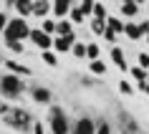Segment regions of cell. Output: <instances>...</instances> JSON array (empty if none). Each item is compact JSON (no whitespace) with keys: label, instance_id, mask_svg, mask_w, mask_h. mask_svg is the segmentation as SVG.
Segmentation results:
<instances>
[{"label":"cell","instance_id":"1","mask_svg":"<svg viewBox=\"0 0 149 134\" xmlns=\"http://www.w3.org/2000/svg\"><path fill=\"white\" fill-rule=\"evenodd\" d=\"M46 121H48V132H51V134H71V129H73L68 111L63 109V106H58V104L48 106Z\"/></svg>","mask_w":149,"mask_h":134},{"label":"cell","instance_id":"2","mask_svg":"<svg viewBox=\"0 0 149 134\" xmlns=\"http://www.w3.org/2000/svg\"><path fill=\"white\" fill-rule=\"evenodd\" d=\"M3 121H5V126L8 129H13V132H20V134H28L33 132V114L28 109H23V106H13V111H10L8 117H3Z\"/></svg>","mask_w":149,"mask_h":134},{"label":"cell","instance_id":"3","mask_svg":"<svg viewBox=\"0 0 149 134\" xmlns=\"http://www.w3.org/2000/svg\"><path fill=\"white\" fill-rule=\"evenodd\" d=\"M25 79L15 76V73H3L0 76V99H18V96H23L25 91Z\"/></svg>","mask_w":149,"mask_h":134},{"label":"cell","instance_id":"4","mask_svg":"<svg viewBox=\"0 0 149 134\" xmlns=\"http://www.w3.org/2000/svg\"><path fill=\"white\" fill-rule=\"evenodd\" d=\"M31 25H28V20L25 18H18L13 15L10 18V23L8 28L3 31V40H25V38H31Z\"/></svg>","mask_w":149,"mask_h":134},{"label":"cell","instance_id":"5","mask_svg":"<svg viewBox=\"0 0 149 134\" xmlns=\"http://www.w3.org/2000/svg\"><path fill=\"white\" fill-rule=\"evenodd\" d=\"M28 96H31V101L40 104V106H53V91H51L48 86L31 84V86H28Z\"/></svg>","mask_w":149,"mask_h":134},{"label":"cell","instance_id":"6","mask_svg":"<svg viewBox=\"0 0 149 134\" xmlns=\"http://www.w3.org/2000/svg\"><path fill=\"white\" fill-rule=\"evenodd\" d=\"M96 126H99V119L84 114V117H79L76 121H73L71 134H96Z\"/></svg>","mask_w":149,"mask_h":134},{"label":"cell","instance_id":"7","mask_svg":"<svg viewBox=\"0 0 149 134\" xmlns=\"http://www.w3.org/2000/svg\"><path fill=\"white\" fill-rule=\"evenodd\" d=\"M28 40L38 48L40 53H43V51H53V36L43 33L40 28H33V31H31V38H28Z\"/></svg>","mask_w":149,"mask_h":134},{"label":"cell","instance_id":"8","mask_svg":"<svg viewBox=\"0 0 149 134\" xmlns=\"http://www.w3.org/2000/svg\"><path fill=\"white\" fill-rule=\"evenodd\" d=\"M119 121H121V129H124V134H144L141 124L134 119V114H129V111L119 109Z\"/></svg>","mask_w":149,"mask_h":134},{"label":"cell","instance_id":"9","mask_svg":"<svg viewBox=\"0 0 149 134\" xmlns=\"http://www.w3.org/2000/svg\"><path fill=\"white\" fill-rule=\"evenodd\" d=\"M76 43H79L76 33H71V36H56L53 38V51L56 53H71Z\"/></svg>","mask_w":149,"mask_h":134},{"label":"cell","instance_id":"10","mask_svg":"<svg viewBox=\"0 0 149 134\" xmlns=\"http://www.w3.org/2000/svg\"><path fill=\"white\" fill-rule=\"evenodd\" d=\"M5 71H8V73H15V76H20V79L33 76L31 66H25V63H20V61H13V58H8V61H5Z\"/></svg>","mask_w":149,"mask_h":134},{"label":"cell","instance_id":"11","mask_svg":"<svg viewBox=\"0 0 149 134\" xmlns=\"http://www.w3.org/2000/svg\"><path fill=\"white\" fill-rule=\"evenodd\" d=\"M51 13H53V3H48V0H33V18L46 20Z\"/></svg>","mask_w":149,"mask_h":134},{"label":"cell","instance_id":"12","mask_svg":"<svg viewBox=\"0 0 149 134\" xmlns=\"http://www.w3.org/2000/svg\"><path fill=\"white\" fill-rule=\"evenodd\" d=\"M109 58H111V61H114V66H116L119 71L129 73V66H126V53H124V48L114 46V48H111V53H109Z\"/></svg>","mask_w":149,"mask_h":134},{"label":"cell","instance_id":"13","mask_svg":"<svg viewBox=\"0 0 149 134\" xmlns=\"http://www.w3.org/2000/svg\"><path fill=\"white\" fill-rule=\"evenodd\" d=\"M71 0H56L53 3V18L56 20H63V18H68L71 15Z\"/></svg>","mask_w":149,"mask_h":134},{"label":"cell","instance_id":"14","mask_svg":"<svg viewBox=\"0 0 149 134\" xmlns=\"http://www.w3.org/2000/svg\"><path fill=\"white\" fill-rule=\"evenodd\" d=\"M139 10H141V5L139 3H134V0H124L121 5H119V13L124 18H136L139 15Z\"/></svg>","mask_w":149,"mask_h":134},{"label":"cell","instance_id":"15","mask_svg":"<svg viewBox=\"0 0 149 134\" xmlns=\"http://www.w3.org/2000/svg\"><path fill=\"white\" fill-rule=\"evenodd\" d=\"M15 13H18V18H31L33 15V0H15Z\"/></svg>","mask_w":149,"mask_h":134},{"label":"cell","instance_id":"16","mask_svg":"<svg viewBox=\"0 0 149 134\" xmlns=\"http://www.w3.org/2000/svg\"><path fill=\"white\" fill-rule=\"evenodd\" d=\"M124 33H126V38H129V40H141V38H144L139 23H134V20H126V31Z\"/></svg>","mask_w":149,"mask_h":134},{"label":"cell","instance_id":"17","mask_svg":"<svg viewBox=\"0 0 149 134\" xmlns=\"http://www.w3.org/2000/svg\"><path fill=\"white\" fill-rule=\"evenodd\" d=\"M106 25H109V31H114V33H124L126 31V20H121L119 15H109L106 18Z\"/></svg>","mask_w":149,"mask_h":134},{"label":"cell","instance_id":"18","mask_svg":"<svg viewBox=\"0 0 149 134\" xmlns=\"http://www.w3.org/2000/svg\"><path fill=\"white\" fill-rule=\"evenodd\" d=\"M40 31L56 38V31H58V20H53V18H46V20H40Z\"/></svg>","mask_w":149,"mask_h":134},{"label":"cell","instance_id":"19","mask_svg":"<svg viewBox=\"0 0 149 134\" xmlns=\"http://www.w3.org/2000/svg\"><path fill=\"white\" fill-rule=\"evenodd\" d=\"M129 76H132L134 81H149V71H144V68H141V66H132V68H129Z\"/></svg>","mask_w":149,"mask_h":134},{"label":"cell","instance_id":"20","mask_svg":"<svg viewBox=\"0 0 149 134\" xmlns=\"http://www.w3.org/2000/svg\"><path fill=\"white\" fill-rule=\"evenodd\" d=\"M88 28H91V33H96V36H101L104 38V33H106V20H96V18H91V23H88Z\"/></svg>","mask_w":149,"mask_h":134},{"label":"cell","instance_id":"21","mask_svg":"<svg viewBox=\"0 0 149 134\" xmlns=\"http://www.w3.org/2000/svg\"><path fill=\"white\" fill-rule=\"evenodd\" d=\"M5 48H8L10 53H15V56L25 53V43L23 40H5Z\"/></svg>","mask_w":149,"mask_h":134},{"label":"cell","instance_id":"22","mask_svg":"<svg viewBox=\"0 0 149 134\" xmlns=\"http://www.w3.org/2000/svg\"><path fill=\"white\" fill-rule=\"evenodd\" d=\"M88 71L94 73V76H104L106 73V61H101V58L99 61H91L88 63Z\"/></svg>","mask_w":149,"mask_h":134},{"label":"cell","instance_id":"23","mask_svg":"<svg viewBox=\"0 0 149 134\" xmlns=\"http://www.w3.org/2000/svg\"><path fill=\"white\" fill-rule=\"evenodd\" d=\"M71 33H73V23H71L68 18L58 20V31H56V36H71Z\"/></svg>","mask_w":149,"mask_h":134},{"label":"cell","instance_id":"24","mask_svg":"<svg viewBox=\"0 0 149 134\" xmlns=\"http://www.w3.org/2000/svg\"><path fill=\"white\" fill-rule=\"evenodd\" d=\"M99 56H101L99 43H86V58H88V63H91V61H99Z\"/></svg>","mask_w":149,"mask_h":134},{"label":"cell","instance_id":"25","mask_svg":"<svg viewBox=\"0 0 149 134\" xmlns=\"http://www.w3.org/2000/svg\"><path fill=\"white\" fill-rule=\"evenodd\" d=\"M40 58H43V63H46V66H51V68H56V66H58V56H56V51H43V53H40Z\"/></svg>","mask_w":149,"mask_h":134},{"label":"cell","instance_id":"26","mask_svg":"<svg viewBox=\"0 0 149 134\" xmlns=\"http://www.w3.org/2000/svg\"><path fill=\"white\" fill-rule=\"evenodd\" d=\"M94 5H96V3H94V0H81V3H79V8H81V13H84V15H91V18H94Z\"/></svg>","mask_w":149,"mask_h":134},{"label":"cell","instance_id":"27","mask_svg":"<svg viewBox=\"0 0 149 134\" xmlns=\"http://www.w3.org/2000/svg\"><path fill=\"white\" fill-rule=\"evenodd\" d=\"M84 18H86V15L81 13V8H79V5H73V8H71V15H68V20H71V23H86Z\"/></svg>","mask_w":149,"mask_h":134},{"label":"cell","instance_id":"28","mask_svg":"<svg viewBox=\"0 0 149 134\" xmlns=\"http://www.w3.org/2000/svg\"><path fill=\"white\" fill-rule=\"evenodd\" d=\"M94 18H96V20H106V18H109V13H106V5H104V3H96V5H94Z\"/></svg>","mask_w":149,"mask_h":134},{"label":"cell","instance_id":"29","mask_svg":"<svg viewBox=\"0 0 149 134\" xmlns=\"http://www.w3.org/2000/svg\"><path fill=\"white\" fill-rule=\"evenodd\" d=\"M71 53L76 56V58H86V43H84V40H79V43L73 46V51H71Z\"/></svg>","mask_w":149,"mask_h":134},{"label":"cell","instance_id":"30","mask_svg":"<svg viewBox=\"0 0 149 134\" xmlns=\"http://www.w3.org/2000/svg\"><path fill=\"white\" fill-rule=\"evenodd\" d=\"M119 91H121L124 96H132V94H134V86H132L126 79H121V81H119Z\"/></svg>","mask_w":149,"mask_h":134},{"label":"cell","instance_id":"31","mask_svg":"<svg viewBox=\"0 0 149 134\" xmlns=\"http://www.w3.org/2000/svg\"><path fill=\"white\" fill-rule=\"evenodd\" d=\"M96 134H114L111 132V124L106 119H99V126H96Z\"/></svg>","mask_w":149,"mask_h":134},{"label":"cell","instance_id":"32","mask_svg":"<svg viewBox=\"0 0 149 134\" xmlns=\"http://www.w3.org/2000/svg\"><path fill=\"white\" fill-rule=\"evenodd\" d=\"M136 61H139V66L144 71H149V51H141V53L136 56Z\"/></svg>","mask_w":149,"mask_h":134},{"label":"cell","instance_id":"33","mask_svg":"<svg viewBox=\"0 0 149 134\" xmlns=\"http://www.w3.org/2000/svg\"><path fill=\"white\" fill-rule=\"evenodd\" d=\"M10 111H13V106H10L5 99H0V119H3V117H8Z\"/></svg>","mask_w":149,"mask_h":134},{"label":"cell","instance_id":"34","mask_svg":"<svg viewBox=\"0 0 149 134\" xmlns=\"http://www.w3.org/2000/svg\"><path fill=\"white\" fill-rule=\"evenodd\" d=\"M33 134H46V124H43L40 119H36V121H33Z\"/></svg>","mask_w":149,"mask_h":134},{"label":"cell","instance_id":"35","mask_svg":"<svg viewBox=\"0 0 149 134\" xmlns=\"http://www.w3.org/2000/svg\"><path fill=\"white\" fill-rule=\"evenodd\" d=\"M8 23H10L8 13H5V10H0V33H3V31H5V28H8Z\"/></svg>","mask_w":149,"mask_h":134},{"label":"cell","instance_id":"36","mask_svg":"<svg viewBox=\"0 0 149 134\" xmlns=\"http://www.w3.org/2000/svg\"><path fill=\"white\" fill-rule=\"evenodd\" d=\"M116 38H119V33H114V31H109V28H106V33H104V40H109V43H116Z\"/></svg>","mask_w":149,"mask_h":134},{"label":"cell","instance_id":"37","mask_svg":"<svg viewBox=\"0 0 149 134\" xmlns=\"http://www.w3.org/2000/svg\"><path fill=\"white\" fill-rule=\"evenodd\" d=\"M136 89H139L141 94H147V96H149V81H141V84H136Z\"/></svg>","mask_w":149,"mask_h":134},{"label":"cell","instance_id":"38","mask_svg":"<svg viewBox=\"0 0 149 134\" xmlns=\"http://www.w3.org/2000/svg\"><path fill=\"white\" fill-rule=\"evenodd\" d=\"M81 84H84V86H94L96 81H94V79H91V76H84V79H81Z\"/></svg>","mask_w":149,"mask_h":134},{"label":"cell","instance_id":"39","mask_svg":"<svg viewBox=\"0 0 149 134\" xmlns=\"http://www.w3.org/2000/svg\"><path fill=\"white\" fill-rule=\"evenodd\" d=\"M5 61H8V58H5V56H3V53H0V63H5Z\"/></svg>","mask_w":149,"mask_h":134},{"label":"cell","instance_id":"40","mask_svg":"<svg viewBox=\"0 0 149 134\" xmlns=\"http://www.w3.org/2000/svg\"><path fill=\"white\" fill-rule=\"evenodd\" d=\"M147 18H149V5H147Z\"/></svg>","mask_w":149,"mask_h":134},{"label":"cell","instance_id":"41","mask_svg":"<svg viewBox=\"0 0 149 134\" xmlns=\"http://www.w3.org/2000/svg\"><path fill=\"white\" fill-rule=\"evenodd\" d=\"M147 46H149V36H147Z\"/></svg>","mask_w":149,"mask_h":134},{"label":"cell","instance_id":"42","mask_svg":"<svg viewBox=\"0 0 149 134\" xmlns=\"http://www.w3.org/2000/svg\"><path fill=\"white\" fill-rule=\"evenodd\" d=\"M48 134H51V132H48Z\"/></svg>","mask_w":149,"mask_h":134}]
</instances>
